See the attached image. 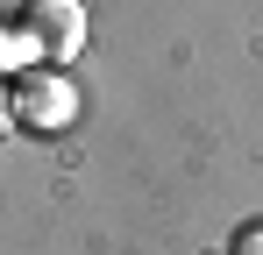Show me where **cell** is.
Segmentation results:
<instances>
[{
  "label": "cell",
  "instance_id": "obj_3",
  "mask_svg": "<svg viewBox=\"0 0 263 255\" xmlns=\"http://www.w3.org/2000/svg\"><path fill=\"white\" fill-rule=\"evenodd\" d=\"M228 255H263V220H242L235 241H228Z\"/></svg>",
  "mask_w": 263,
  "mask_h": 255
},
{
  "label": "cell",
  "instance_id": "obj_4",
  "mask_svg": "<svg viewBox=\"0 0 263 255\" xmlns=\"http://www.w3.org/2000/svg\"><path fill=\"white\" fill-rule=\"evenodd\" d=\"M0 128H14V99L7 92H0Z\"/></svg>",
  "mask_w": 263,
  "mask_h": 255
},
{
  "label": "cell",
  "instance_id": "obj_1",
  "mask_svg": "<svg viewBox=\"0 0 263 255\" xmlns=\"http://www.w3.org/2000/svg\"><path fill=\"white\" fill-rule=\"evenodd\" d=\"M14 29H22V42H29L36 57L71 64V57L86 50V7H79V0H29Z\"/></svg>",
  "mask_w": 263,
  "mask_h": 255
},
{
  "label": "cell",
  "instance_id": "obj_2",
  "mask_svg": "<svg viewBox=\"0 0 263 255\" xmlns=\"http://www.w3.org/2000/svg\"><path fill=\"white\" fill-rule=\"evenodd\" d=\"M71 114H79V92H71L64 78L29 71V78L14 85V121H22V128H43V135H50V128H64Z\"/></svg>",
  "mask_w": 263,
  "mask_h": 255
}]
</instances>
